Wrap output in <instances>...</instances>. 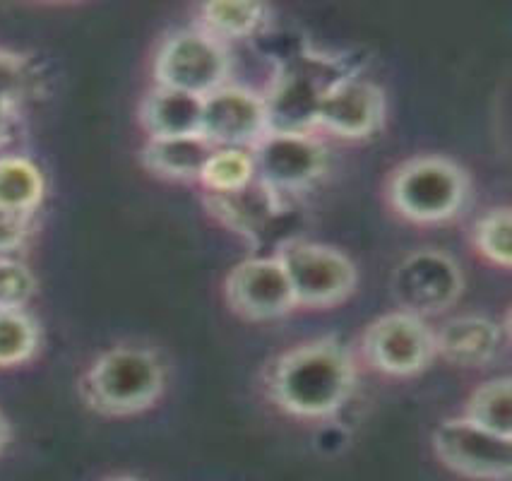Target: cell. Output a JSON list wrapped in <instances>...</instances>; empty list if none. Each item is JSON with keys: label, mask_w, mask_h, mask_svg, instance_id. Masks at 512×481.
<instances>
[{"label": "cell", "mask_w": 512, "mask_h": 481, "mask_svg": "<svg viewBox=\"0 0 512 481\" xmlns=\"http://www.w3.org/2000/svg\"><path fill=\"white\" fill-rule=\"evenodd\" d=\"M354 388V361L342 344L315 340L289 349L270 373V395L284 412L318 419L337 412Z\"/></svg>", "instance_id": "1"}, {"label": "cell", "mask_w": 512, "mask_h": 481, "mask_svg": "<svg viewBox=\"0 0 512 481\" xmlns=\"http://www.w3.org/2000/svg\"><path fill=\"white\" fill-rule=\"evenodd\" d=\"M159 356L142 347H113L89 366L82 378V397L92 409L109 417L142 412L164 390Z\"/></svg>", "instance_id": "2"}, {"label": "cell", "mask_w": 512, "mask_h": 481, "mask_svg": "<svg viewBox=\"0 0 512 481\" xmlns=\"http://www.w3.org/2000/svg\"><path fill=\"white\" fill-rule=\"evenodd\" d=\"M467 174L450 159L424 154L404 162L390 181V200L402 217L414 222H443L464 205Z\"/></svg>", "instance_id": "3"}, {"label": "cell", "mask_w": 512, "mask_h": 481, "mask_svg": "<svg viewBox=\"0 0 512 481\" xmlns=\"http://www.w3.org/2000/svg\"><path fill=\"white\" fill-rule=\"evenodd\" d=\"M229 73V58L224 46L207 32H178L164 41L154 63L159 87L207 97L214 89L224 87Z\"/></svg>", "instance_id": "4"}, {"label": "cell", "mask_w": 512, "mask_h": 481, "mask_svg": "<svg viewBox=\"0 0 512 481\" xmlns=\"http://www.w3.org/2000/svg\"><path fill=\"white\" fill-rule=\"evenodd\" d=\"M296 304L327 306L344 299L356 284V267L337 248L311 241H291L279 253Z\"/></svg>", "instance_id": "5"}, {"label": "cell", "mask_w": 512, "mask_h": 481, "mask_svg": "<svg viewBox=\"0 0 512 481\" xmlns=\"http://www.w3.org/2000/svg\"><path fill=\"white\" fill-rule=\"evenodd\" d=\"M433 450L452 472L469 479H508L512 438L481 429L469 419L443 421L433 433Z\"/></svg>", "instance_id": "6"}, {"label": "cell", "mask_w": 512, "mask_h": 481, "mask_svg": "<svg viewBox=\"0 0 512 481\" xmlns=\"http://www.w3.org/2000/svg\"><path fill=\"white\" fill-rule=\"evenodd\" d=\"M363 354L380 371L409 376L436 356V332L414 313H388L368 325L363 335Z\"/></svg>", "instance_id": "7"}, {"label": "cell", "mask_w": 512, "mask_h": 481, "mask_svg": "<svg viewBox=\"0 0 512 481\" xmlns=\"http://www.w3.org/2000/svg\"><path fill=\"white\" fill-rule=\"evenodd\" d=\"M462 272L450 255L440 251H416L397 265L392 292L402 311L424 316L448 308L460 296Z\"/></svg>", "instance_id": "8"}, {"label": "cell", "mask_w": 512, "mask_h": 481, "mask_svg": "<svg viewBox=\"0 0 512 481\" xmlns=\"http://www.w3.org/2000/svg\"><path fill=\"white\" fill-rule=\"evenodd\" d=\"M255 178L272 190L301 188L325 169L327 152L313 135L267 130L253 145Z\"/></svg>", "instance_id": "9"}, {"label": "cell", "mask_w": 512, "mask_h": 481, "mask_svg": "<svg viewBox=\"0 0 512 481\" xmlns=\"http://www.w3.org/2000/svg\"><path fill=\"white\" fill-rule=\"evenodd\" d=\"M267 133L265 99L241 87H219L202 97L200 135L214 147H253Z\"/></svg>", "instance_id": "10"}, {"label": "cell", "mask_w": 512, "mask_h": 481, "mask_svg": "<svg viewBox=\"0 0 512 481\" xmlns=\"http://www.w3.org/2000/svg\"><path fill=\"white\" fill-rule=\"evenodd\" d=\"M226 299L246 318H275L296 304L279 258H253L238 263L226 277Z\"/></svg>", "instance_id": "11"}, {"label": "cell", "mask_w": 512, "mask_h": 481, "mask_svg": "<svg viewBox=\"0 0 512 481\" xmlns=\"http://www.w3.org/2000/svg\"><path fill=\"white\" fill-rule=\"evenodd\" d=\"M342 75L325 68L323 61L299 63L279 80L270 99H265L267 130L306 133L315 123V111L323 92Z\"/></svg>", "instance_id": "12"}, {"label": "cell", "mask_w": 512, "mask_h": 481, "mask_svg": "<svg viewBox=\"0 0 512 481\" xmlns=\"http://www.w3.org/2000/svg\"><path fill=\"white\" fill-rule=\"evenodd\" d=\"M383 121V92L361 77H339L325 89L315 123L342 138H366Z\"/></svg>", "instance_id": "13"}, {"label": "cell", "mask_w": 512, "mask_h": 481, "mask_svg": "<svg viewBox=\"0 0 512 481\" xmlns=\"http://www.w3.org/2000/svg\"><path fill=\"white\" fill-rule=\"evenodd\" d=\"M500 344V330L493 320L481 316L452 318L436 332V354L455 366H484Z\"/></svg>", "instance_id": "14"}, {"label": "cell", "mask_w": 512, "mask_h": 481, "mask_svg": "<svg viewBox=\"0 0 512 481\" xmlns=\"http://www.w3.org/2000/svg\"><path fill=\"white\" fill-rule=\"evenodd\" d=\"M200 114L202 97L166 87L154 89L142 106V121L150 130V138L200 133Z\"/></svg>", "instance_id": "15"}, {"label": "cell", "mask_w": 512, "mask_h": 481, "mask_svg": "<svg viewBox=\"0 0 512 481\" xmlns=\"http://www.w3.org/2000/svg\"><path fill=\"white\" fill-rule=\"evenodd\" d=\"M217 147L200 133L171 135V138H150L142 159L157 174L169 178H193L202 174L207 159Z\"/></svg>", "instance_id": "16"}, {"label": "cell", "mask_w": 512, "mask_h": 481, "mask_svg": "<svg viewBox=\"0 0 512 481\" xmlns=\"http://www.w3.org/2000/svg\"><path fill=\"white\" fill-rule=\"evenodd\" d=\"M210 207L214 215L224 219V224L238 231H255L263 227L275 212V190L263 181L253 178L246 186L226 190V193H210Z\"/></svg>", "instance_id": "17"}, {"label": "cell", "mask_w": 512, "mask_h": 481, "mask_svg": "<svg viewBox=\"0 0 512 481\" xmlns=\"http://www.w3.org/2000/svg\"><path fill=\"white\" fill-rule=\"evenodd\" d=\"M44 195L37 164L25 157H0V212H32Z\"/></svg>", "instance_id": "18"}, {"label": "cell", "mask_w": 512, "mask_h": 481, "mask_svg": "<svg viewBox=\"0 0 512 481\" xmlns=\"http://www.w3.org/2000/svg\"><path fill=\"white\" fill-rule=\"evenodd\" d=\"M481 429L512 438V390L510 378H496L476 388L467 402V417Z\"/></svg>", "instance_id": "19"}, {"label": "cell", "mask_w": 512, "mask_h": 481, "mask_svg": "<svg viewBox=\"0 0 512 481\" xmlns=\"http://www.w3.org/2000/svg\"><path fill=\"white\" fill-rule=\"evenodd\" d=\"M200 178L210 193H226L246 186L255 178L253 154L246 147H217L207 159Z\"/></svg>", "instance_id": "20"}, {"label": "cell", "mask_w": 512, "mask_h": 481, "mask_svg": "<svg viewBox=\"0 0 512 481\" xmlns=\"http://www.w3.org/2000/svg\"><path fill=\"white\" fill-rule=\"evenodd\" d=\"M265 8L250 0H219V3L202 5V22L207 25V34L217 32L226 37H241L253 32L263 22Z\"/></svg>", "instance_id": "21"}, {"label": "cell", "mask_w": 512, "mask_h": 481, "mask_svg": "<svg viewBox=\"0 0 512 481\" xmlns=\"http://www.w3.org/2000/svg\"><path fill=\"white\" fill-rule=\"evenodd\" d=\"M39 332L22 308L0 311V366H15L37 352Z\"/></svg>", "instance_id": "22"}, {"label": "cell", "mask_w": 512, "mask_h": 481, "mask_svg": "<svg viewBox=\"0 0 512 481\" xmlns=\"http://www.w3.org/2000/svg\"><path fill=\"white\" fill-rule=\"evenodd\" d=\"M474 241L486 258L508 267L512 263V217L508 207L481 217L474 229Z\"/></svg>", "instance_id": "23"}, {"label": "cell", "mask_w": 512, "mask_h": 481, "mask_svg": "<svg viewBox=\"0 0 512 481\" xmlns=\"http://www.w3.org/2000/svg\"><path fill=\"white\" fill-rule=\"evenodd\" d=\"M37 279L27 265L0 258V311L22 308L34 296Z\"/></svg>", "instance_id": "24"}, {"label": "cell", "mask_w": 512, "mask_h": 481, "mask_svg": "<svg viewBox=\"0 0 512 481\" xmlns=\"http://www.w3.org/2000/svg\"><path fill=\"white\" fill-rule=\"evenodd\" d=\"M29 85L27 65L20 56L0 51V109H8L10 104L25 94Z\"/></svg>", "instance_id": "25"}, {"label": "cell", "mask_w": 512, "mask_h": 481, "mask_svg": "<svg viewBox=\"0 0 512 481\" xmlns=\"http://www.w3.org/2000/svg\"><path fill=\"white\" fill-rule=\"evenodd\" d=\"M29 229L27 212H0V251H13L25 241Z\"/></svg>", "instance_id": "26"}, {"label": "cell", "mask_w": 512, "mask_h": 481, "mask_svg": "<svg viewBox=\"0 0 512 481\" xmlns=\"http://www.w3.org/2000/svg\"><path fill=\"white\" fill-rule=\"evenodd\" d=\"M8 438H10V426H8V421H5L3 414H0V450L5 448Z\"/></svg>", "instance_id": "27"}, {"label": "cell", "mask_w": 512, "mask_h": 481, "mask_svg": "<svg viewBox=\"0 0 512 481\" xmlns=\"http://www.w3.org/2000/svg\"><path fill=\"white\" fill-rule=\"evenodd\" d=\"M8 133V109H0V140Z\"/></svg>", "instance_id": "28"}, {"label": "cell", "mask_w": 512, "mask_h": 481, "mask_svg": "<svg viewBox=\"0 0 512 481\" xmlns=\"http://www.w3.org/2000/svg\"><path fill=\"white\" fill-rule=\"evenodd\" d=\"M101 481H142V479L128 477V474H118V477H106V479H101Z\"/></svg>", "instance_id": "29"}]
</instances>
